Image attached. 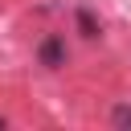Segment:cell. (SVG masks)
Wrapping results in <instances>:
<instances>
[{
    "label": "cell",
    "mask_w": 131,
    "mask_h": 131,
    "mask_svg": "<svg viewBox=\"0 0 131 131\" xmlns=\"http://www.w3.org/2000/svg\"><path fill=\"white\" fill-rule=\"evenodd\" d=\"M37 57H41L45 70H61L70 53H66V41H61V37H45V41L37 45Z\"/></svg>",
    "instance_id": "6da1fadb"
},
{
    "label": "cell",
    "mask_w": 131,
    "mask_h": 131,
    "mask_svg": "<svg viewBox=\"0 0 131 131\" xmlns=\"http://www.w3.org/2000/svg\"><path fill=\"white\" fill-rule=\"evenodd\" d=\"M78 29H82V37H98V20L90 8H78Z\"/></svg>",
    "instance_id": "7a4b0ae2"
},
{
    "label": "cell",
    "mask_w": 131,
    "mask_h": 131,
    "mask_svg": "<svg viewBox=\"0 0 131 131\" xmlns=\"http://www.w3.org/2000/svg\"><path fill=\"white\" fill-rule=\"evenodd\" d=\"M111 123H115V127H131V106H127V102H123V106H115Z\"/></svg>",
    "instance_id": "3957f363"
}]
</instances>
